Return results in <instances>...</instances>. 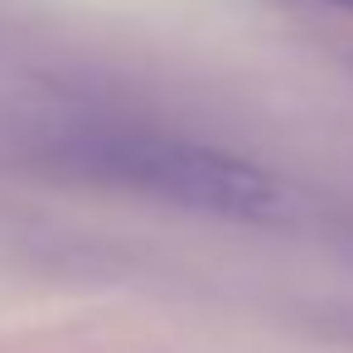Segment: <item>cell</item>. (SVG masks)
<instances>
[{"label": "cell", "mask_w": 353, "mask_h": 353, "mask_svg": "<svg viewBox=\"0 0 353 353\" xmlns=\"http://www.w3.org/2000/svg\"><path fill=\"white\" fill-rule=\"evenodd\" d=\"M324 6H339V10H353V0H324Z\"/></svg>", "instance_id": "cell-2"}, {"label": "cell", "mask_w": 353, "mask_h": 353, "mask_svg": "<svg viewBox=\"0 0 353 353\" xmlns=\"http://www.w3.org/2000/svg\"><path fill=\"white\" fill-rule=\"evenodd\" d=\"M68 155L78 170L97 174V179L155 194V199L194 208V213L237 218V223L281 213L276 179L261 165L237 160L213 145L155 136V131H88L68 145Z\"/></svg>", "instance_id": "cell-1"}]
</instances>
